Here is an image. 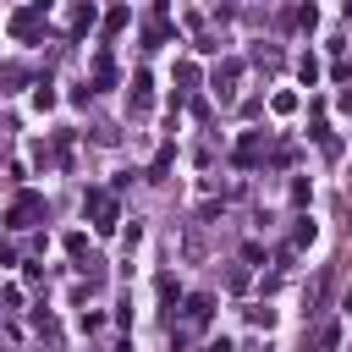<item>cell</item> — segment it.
<instances>
[{
	"mask_svg": "<svg viewBox=\"0 0 352 352\" xmlns=\"http://www.w3.org/2000/svg\"><path fill=\"white\" fill-rule=\"evenodd\" d=\"M33 214H44V204H38V198H33V192H28V198H16V204H11V226H33Z\"/></svg>",
	"mask_w": 352,
	"mask_h": 352,
	"instance_id": "6da1fadb",
	"label": "cell"
},
{
	"mask_svg": "<svg viewBox=\"0 0 352 352\" xmlns=\"http://www.w3.org/2000/svg\"><path fill=\"white\" fill-rule=\"evenodd\" d=\"M88 204H94V226H99V231H110V226H116V204H110V192H94Z\"/></svg>",
	"mask_w": 352,
	"mask_h": 352,
	"instance_id": "7a4b0ae2",
	"label": "cell"
}]
</instances>
